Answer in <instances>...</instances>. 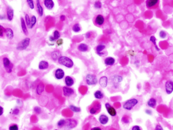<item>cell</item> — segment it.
I'll return each instance as SVG.
<instances>
[{"label": "cell", "instance_id": "cell-46", "mask_svg": "<svg viewBox=\"0 0 173 130\" xmlns=\"http://www.w3.org/2000/svg\"><path fill=\"white\" fill-rule=\"evenodd\" d=\"M19 110L18 108L14 109L12 111V114L14 115H18L19 114Z\"/></svg>", "mask_w": 173, "mask_h": 130}, {"label": "cell", "instance_id": "cell-21", "mask_svg": "<svg viewBox=\"0 0 173 130\" xmlns=\"http://www.w3.org/2000/svg\"><path fill=\"white\" fill-rule=\"evenodd\" d=\"M104 63L107 66H112L115 63V59L112 57H108L105 59Z\"/></svg>", "mask_w": 173, "mask_h": 130}, {"label": "cell", "instance_id": "cell-16", "mask_svg": "<svg viewBox=\"0 0 173 130\" xmlns=\"http://www.w3.org/2000/svg\"><path fill=\"white\" fill-rule=\"evenodd\" d=\"M44 5L49 10H51L54 7V3L53 0H44Z\"/></svg>", "mask_w": 173, "mask_h": 130}, {"label": "cell", "instance_id": "cell-41", "mask_svg": "<svg viewBox=\"0 0 173 130\" xmlns=\"http://www.w3.org/2000/svg\"><path fill=\"white\" fill-rule=\"evenodd\" d=\"M159 36H160L161 38L165 39V38H166V37L167 36V34L166 32H165L164 31H160V32L159 33Z\"/></svg>", "mask_w": 173, "mask_h": 130}, {"label": "cell", "instance_id": "cell-45", "mask_svg": "<svg viewBox=\"0 0 173 130\" xmlns=\"http://www.w3.org/2000/svg\"><path fill=\"white\" fill-rule=\"evenodd\" d=\"M64 43V40L62 39H59L56 41V44L58 46H60L62 45Z\"/></svg>", "mask_w": 173, "mask_h": 130}, {"label": "cell", "instance_id": "cell-15", "mask_svg": "<svg viewBox=\"0 0 173 130\" xmlns=\"http://www.w3.org/2000/svg\"><path fill=\"white\" fill-rule=\"evenodd\" d=\"M98 83H99V84L100 86V87H102V88L107 87V86L108 85V78L106 76H104V77H101L99 79Z\"/></svg>", "mask_w": 173, "mask_h": 130}, {"label": "cell", "instance_id": "cell-8", "mask_svg": "<svg viewBox=\"0 0 173 130\" xmlns=\"http://www.w3.org/2000/svg\"><path fill=\"white\" fill-rule=\"evenodd\" d=\"M105 107L108 113L111 117H115L117 114V111L115 108L112 106L109 103L105 104Z\"/></svg>", "mask_w": 173, "mask_h": 130}, {"label": "cell", "instance_id": "cell-37", "mask_svg": "<svg viewBox=\"0 0 173 130\" xmlns=\"http://www.w3.org/2000/svg\"><path fill=\"white\" fill-rule=\"evenodd\" d=\"M66 121L64 119H62L58 122L57 125V126H58L59 128H63V127L66 126Z\"/></svg>", "mask_w": 173, "mask_h": 130}, {"label": "cell", "instance_id": "cell-4", "mask_svg": "<svg viewBox=\"0 0 173 130\" xmlns=\"http://www.w3.org/2000/svg\"><path fill=\"white\" fill-rule=\"evenodd\" d=\"M85 81L86 84L89 86L95 85L97 83V79L94 75L88 74L85 77Z\"/></svg>", "mask_w": 173, "mask_h": 130}, {"label": "cell", "instance_id": "cell-55", "mask_svg": "<svg viewBox=\"0 0 173 130\" xmlns=\"http://www.w3.org/2000/svg\"><path fill=\"white\" fill-rule=\"evenodd\" d=\"M59 1H61V0H59Z\"/></svg>", "mask_w": 173, "mask_h": 130}, {"label": "cell", "instance_id": "cell-23", "mask_svg": "<svg viewBox=\"0 0 173 130\" xmlns=\"http://www.w3.org/2000/svg\"><path fill=\"white\" fill-rule=\"evenodd\" d=\"M100 108H101V105L99 103L97 102L96 104L94 107H91L89 109V112L91 114H95L97 112V110L100 109Z\"/></svg>", "mask_w": 173, "mask_h": 130}, {"label": "cell", "instance_id": "cell-39", "mask_svg": "<svg viewBox=\"0 0 173 130\" xmlns=\"http://www.w3.org/2000/svg\"><path fill=\"white\" fill-rule=\"evenodd\" d=\"M53 37L54 38V39H55V40H57L60 39V38L61 37V35L60 32L58 31H55L53 33Z\"/></svg>", "mask_w": 173, "mask_h": 130}, {"label": "cell", "instance_id": "cell-47", "mask_svg": "<svg viewBox=\"0 0 173 130\" xmlns=\"http://www.w3.org/2000/svg\"><path fill=\"white\" fill-rule=\"evenodd\" d=\"M132 130H141V128H140V126L138 125H135L132 128Z\"/></svg>", "mask_w": 173, "mask_h": 130}, {"label": "cell", "instance_id": "cell-13", "mask_svg": "<svg viewBox=\"0 0 173 130\" xmlns=\"http://www.w3.org/2000/svg\"><path fill=\"white\" fill-rule=\"evenodd\" d=\"M7 19L11 21L13 19L14 17V10L10 6H8L7 8Z\"/></svg>", "mask_w": 173, "mask_h": 130}, {"label": "cell", "instance_id": "cell-50", "mask_svg": "<svg viewBox=\"0 0 173 130\" xmlns=\"http://www.w3.org/2000/svg\"><path fill=\"white\" fill-rule=\"evenodd\" d=\"M91 35V33L90 32H88L85 35V37L86 38H87V39H89L90 38Z\"/></svg>", "mask_w": 173, "mask_h": 130}, {"label": "cell", "instance_id": "cell-2", "mask_svg": "<svg viewBox=\"0 0 173 130\" xmlns=\"http://www.w3.org/2000/svg\"><path fill=\"white\" fill-rule=\"evenodd\" d=\"M58 62L67 68H72L74 66V62L72 61L70 58L65 56H61L58 59Z\"/></svg>", "mask_w": 173, "mask_h": 130}, {"label": "cell", "instance_id": "cell-34", "mask_svg": "<svg viewBox=\"0 0 173 130\" xmlns=\"http://www.w3.org/2000/svg\"><path fill=\"white\" fill-rule=\"evenodd\" d=\"M69 107L72 111H73L74 112H79L81 111V108L80 107L75 106L73 105H70Z\"/></svg>", "mask_w": 173, "mask_h": 130}, {"label": "cell", "instance_id": "cell-31", "mask_svg": "<svg viewBox=\"0 0 173 130\" xmlns=\"http://www.w3.org/2000/svg\"><path fill=\"white\" fill-rule=\"evenodd\" d=\"M94 96L96 99H101L104 98V94L102 91H100L99 90L96 91L94 94Z\"/></svg>", "mask_w": 173, "mask_h": 130}, {"label": "cell", "instance_id": "cell-28", "mask_svg": "<svg viewBox=\"0 0 173 130\" xmlns=\"http://www.w3.org/2000/svg\"><path fill=\"white\" fill-rule=\"evenodd\" d=\"M60 56H61L60 52L59 51H54L51 54V58L54 61H56L57 59H59Z\"/></svg>", "mask_w": 173, "mask_h": 130}, {"label": "cell", "instance_id": "cell-12", "mask_svg": "<svg viewBox=\"0 0 173 130\" xmlns=\"http://www.w3.org/2000/svg\"><path fill=\"white\" fill-rule=\"evenodd\" d=\"M95 21V23L98 25V26H102V25H103V24L105 22V18L104 17V16L102 15H97L95 18L94 20Z\"/></svg>", "mask_w": 173, "mask_h": 130}, {"label": "cell", "instance_id": "cell-56", "mask_svg": "<svg viewBox=\"0 0 173 130\" xmlns=\"http://www.w3.org/2000/svg\"><path fill=\"white\" fill-rule=\"evenodd\" d=\"M10 1H13V0H10Z\"/></svg>", "mask_w": 173, "mask_h": 130}, {"label": "cell", "instance_id": "cell-5", "mask_svg": "<svg viewBox=\"0 0 173 130\" xmlns=\"http://www.w3.org/2000/svg\"><path fill=\"white\" fill-rule=\"evenodd\" d=\"M3 63L4 67L8 73H11L12 71L13 64L10 62V60L7 57L3 59Z\"/></svg>", "mask_w": 173, "mask_h": 130}, {"label": "cell", "instance_id": "cell-44", "mask_svg": "<svg viewBox=\"0 0 173 130\" xmlns=\"http://www.w3.org/2000/svg\"><path fill=\"white\" fill-rule=\"evenodd\" d=\"M34 110L37 114H40L41 113V111H42L41 108L38 106L35 107L34 108Z\"/></svg>", "mask_w": 173, "mask_h": 130}, {"label": "cell", "instance_id": "cell-3", "mask_svg": "<svg viewBox=\"0 0 173 130\" xmlns=\"http://www.w3.org/2000/svg\"><path fill=\"white\" fill-rule=\"evenodd\" d=\"M30 41L31 40L29 38H26L23 39L18 43L16 47V49L17 50L19 51H23L26 49L30 45Z\"/></svg>", "mask_w": 173, "mask_h": 130}, {"label": "cell", "instance_id": "cell-35", "mask_svg": "<svg viewBox=\"0 0 173 130\" xmlns=\"http://www.w3.org/2000/svg\"><path fill=\"white\" fill-rule=\"evenodd\" d=\"M26 2L31 9L33 10L35 8V4L33 0H26Z\"/></svg>", "mask_w": 173, "mask_h": 130}, {"label": "cell", "instance_id": "cell-26", "mask_svg": "<svg viewBox=\"0 0 173 130\" xmlns=\"http://www.w3.org/2000/svg\"><path fill=\"white\" fill-rule=\"evenodd\" d=\"M49 67V63L46 61H41L39 64V69L40 70H45Z\"/></svg>", "mask_w": 173, "mask_h": 130}, {"label": "cell", "instance_id": "cell-42", "mask_svg": "<svg viewBox=\"0 0 173 130\" xmlns=\"http://www.w3.org/2000/svg\"><path fill=\"white\" fill-rule=\"evenodd\" d=\"M5 28L2 25L0 26V37H3L4 35V33H5Z\"/></svg>", "mask_w": 173, "mask_h": 130}, {"label": "cell", "instance_id": "cell-52", "mask_svg": "<svg viewBox=\"0 0 173 130\" xmlns=\"http://www.w3.org/2000/svg\"><path fill=\"white\" fill-rule=\"evenodd\" d=\"M49 39V41L51 42H54L56 41L55 39H54V38L53 37V36H50Z\"/></svg>", "mask_w": 173, "mask_h": 130}, {"label": "cell", "instance_id": "cell-33", "mask_svg": "<svg viewBox=\"0 0 173 130\" xmlns=\"http://www.w3.org/2000/svg\"><path fill=\"white\" fill-rule=\"evenodd\" d=\"M72 30L75 33H79L81 31V28L80 26V24L79 23H76L75 24L73 27H72Z\"/></svg>", "mask_w": 173, "mask_h": 130}, {"label": "cell", "instance_id": "cell-22", "mask_svg": "<svg viewBox=\"0 0 173 130\" xmlns=\"http://www.w3.org/2000/svg\"><path fill=\"white\" fill-rule=\"evenodd\" d=\"M147 104L151 108H155L157 104V100L154 98H151L148 100Z\"/></svg>", "mask_w": 173, "mask_h": 130}, {"label": "cell", "instance_id": "cell-18", "mask_svg": "<svg viewBox=\"0 0 173 130\" xmlns=\"http://www.w3.org/2000/svg\"><path fill=\"white\" fill-rule=\"evenodd\" d=\"M36 6L39 15L40 17H42L43 15V11H44V10H43V8L40 4V0H36Z\"/></svg>", "mask_w": 173, "mask_h": 130}, {"label": "cell", "instance_id": "cell-10", "mask_svg": "<svg viewBox=\"0 0 173 130\" xmlns=\"http://www.w3.org/2000/svg\"><path fill=\"white\" fill-rule=\"evenodd\" d=\"M64 95L66 97H70L73 95L74 93V91L72 88H69V87H64L63 88Z\"/></svg>", "mask_w": 173, "mask_h": 130}, {"label": "cell", "instance_id": "cell-32", "mask_svg": "<svg viewBox=\"0 0 173 130\" xmlns=\"http://www.w3.org/2000/svg\"><path fill=\"white\" fill-rule=\"evenodd\" d=\"M36 23H37V18L35 15H33L31 18V24H30V26L28 28H29L30 29H32L35 26Z\"/></svg>", "mask_w": 173, "mask_h": 130}, {"label": "cell", "instance_id": "cell-38", "mask_svg": "<svg viewBox=\"0 0 173 130\" xmlns=\"http://www.w3.org/2000/svg\"><path fill=\"white\" fill-rule=\"evenodd\" d=\"M102 4L100 1H96L94 3V7L96 9H99L102 8Z\"/></svg>", "mask_w": 173, "mask_h": 130}, {"label": "cell", "instance_id": "cell-19", "mask_svg": "<svg viewBox=\"0 0 173 130\" xmlns=\"http://www.w3.org/2000/svg\"><path fill=\"white\" fill-rule=\"evenodd\" d=\"M5 34L7 38L10 40H11L14 37V32L10 28H6L5 30Z\"/></svg>", "mask_w": 173, "mask_h": 130}, {"label": "cell", "instance_id": "cell-49", "mask_svg": "<svg viewBox=\"0 0 173 130\" xmlns=\"http://www.w3.org/2000/svg\"><path fill=\"white\" fill-rule=\"evenodd\" d=\"M145 112L147 114L149 115H151L152 114V111L150 109H146Z\"/></svg>", "mask_w": 173, "mask_h": 130}, {"label": "cell", "instance_id": "cell-48", "mask_svg": "<svg viewBox=\"0 0 173 130\" xmlns=\"http://www.w3.org/2000/svg\"><path fill=\"white\" fill-rule=\"evenodd\" d=\"M155 130H163L164 129L161 126V125H157L155 127Z\"/></svg>", "mask_w": 173, "mask_h": 130}, {"label": "cell", "instance_id": "cell-17", "mask_svg": "<svg viewBox=\"0 0 173 130\" xmlns=\"http://www.w3.org/2000/svg\"><path fill=\"white\" fill-rule=\"evenodd\" d=\"M98 121L100 124H102L103 125H105L109 122V118L108 116H107L106 115L102 114L99 116Z\"/></svg>", "mask_w": 173, "mask_h": 130}, {"label": "cell", "instance_id": "cell-6", "mask_svg": "<svg viewBox=\"0 0 173 130\" xmlns=\"http://www.w3.org/2000/svg\"><path fill=\"white\" fill-rule=\"evenodd\" d=\"M165 90L167 94L170 95L173 92V81H167L165 84Z\"/></svg>", "mask_w": 173, "mask_h": 130}, {"label": "cell", "instance_id": "cell-29", "mask_svg": "<svg viewBox=\"0 0 173 130\" xmlns=\"http://www.w3.org/2000/svg\"><path fill=\"white\" fill-rule=\"evenodd\" d=\"M78 49L80 52H85L88 50V47L86 44H84V43H81V44H79L78 46Z\"/></svg>", "mask_w": 173, "mask_h": 130}, {"label": "cell", "instance_id": "cell-11", "mask_svg": "<svg viewBox=\"0 0 173 130\" xmlns=\"http://www.w3.org/2000/svg\"><path fill=\"white\" fill-rule=\"evenodd\" d=\"M54 75L56 79L61 80L63 79L65 76V72L62 69L58 68L55 70Z\"/></svg>", "mask_w": 173, "mask_h": 130}, {"label": "cell", "instance_id": "cell-30", "mask_svg": "<svg viewBox=\"0 0 173 130\" xmlns=\"http://www.w3.org/2000/svg\"><path fill=\"white\" fill-rule=\"evenodd\" d=\"M150 41L152 43V44L154 45V47H155V49L156 51H160V49L158 47V46H157L156 44V39L155 38V37L153 36H152L150 37Z\"/></svg>", "mask_w": 173, "mask_h": 130}, {"label": "cell", "instance_id": "cell-1", "mask_svg": "<svg viewBox=\"0 0 173 130\" xmlns=\"http://www.w3.org/2000/svg\"><path fill=\"white\" fill-rule=\"evenodd\" d=\"M139 103V100L137 98H132L127 100L123 104L124 109L128 111L132 110Z\"/></svg>", "mask_w": 173, "mask_h": 130}, {"label": "cell", "instance_id": "cell-27", "mask_svg": "<svg viewBox=\"0 0 173 130\" xmlns=\"http://www.w3.org/2000/svg\"><path fill=\"white\" fill-rule=\"evenodd\" d=\"M65 84L68 87H71L74 84V81L73 79L70 76H67L65 78Z\"/></svg>", "mask_w": 173, "mask_h": 130}, {"label": "cell", "instance_id": "cell-7", "mask_svg": "<svg viewBox=\"0 0 173 130\" xmlns=\"http://www.w3.org/2000/svg\"><path fill=\"white\" fill-rule=\"evenodd\" d=\"M123 77L119 75H114L111 78V82L113 83V85L115 88H117L116 86L119 85V84L121 83L123 81Z\"/></svg>", "mask_w": 173, "mask_h": 130}, {"label": "cell", "instance_id": "cell-51", "mask_svg": "<svg viewBox=\"0 0 173 130\" xmlns=\"http://www.w3.org/2000/svg\"><path fill=\"white\" fill-rule=\"evenodd\" d=\"M66 19V16L64 15H62L60 16V20L62 21H64Z\"/></svg>", "mask_w": 173, "mask_h": 130}, {"label": "cell", "instance_id": "cell-53", "mask_svg": "<svg viewBox=\"0 0 173 130\" xmlns=\"http://www.w3.org/2000/svg\"><path fill=\"white\" fill-rule=\"evenodd\" d=\"M91 130H101V129L99 127H94L91 129Z\"/></svg>", "mask_w": 173, "mask_h": 130}, {"label": "cell", "instance_id": "cell-43", "mask_svg": "<svg viewBox=\"0 0 173 130\" xmlns=\"http://www.w3.org/2000/svg\"><path fill=\"white\" fill-rule=\"evenodd\" d=\"M9 130H18V127L17 125H13L9 127Z\"/></svg>", "mask_w": 173, "mask_h": 130}, {"label": "cell", "instance_id": "cell-24", "mask_svg": "<svg viewBox=\"0 0 173 130\" xmlns=\"http://www.w3.org/2000/svg\"><path fill=\"white\" fill-rule=\"evenodd\" d=\"M106 48V46L104 45H99L96 48V51L97 54L99 55L102 56L104 54V53H103L102 51Z\"/></svg>", "mask_w": 173, "mask_h": 130}, {"label": "cell", "instance_id": "cell-9", "mask_svg": "<svg viewBox=\"0 0 173 130\" xmlns=\"http://www.w3.org/2000/svg\"><path fill=\"white\" fill-rule=\"evenodd\" d=\"M77 125V122L74 119H67L66 120V127L68 129L75 128Z\"/></svg>", "mask_w": 173, "mask_h": 130}, {"label": "cell", "instance_id": "cell-20", "mask_svg": "<svg viewBox=\"0 0 173 130\" xmlns=\"http://www.w3.org/2000/svg\"><path fill=\"white\" fill-rule=\"evenodd\" d=\"M45 89V86L43 83H40L38 84L36 89V93L38 95H40L44 92Z\"/></svg>", "mask_w": 173, "mask_h": 130}, {"label": "cell", "instance_id": "cell-40", "mask_svg": "<svg viewBox=\"0 0 173 130\" xmlns=\"http://www.w3.org/2000/svg\"><path fill=\"white\" fill-rule=\"evenodd\" d=\"M121 121L124 123V124H128L129 122V118L128 117V116L127 115H124L122 118Z\"/></svg>", "mask_w": 173, "mask_h": 130}, {"label": "cell", "instance_id": "cell-25", "mask_svg": "<svg viewBox=\"0 0 173 130\" xmlns=\"http://www.w3.org/2000/svg\"><path fill=\"white\" fill-rule=\"evenodd\" d=\"M159 1V0H146V6L148 8L155 6Z\"/></svg>", "mask_w": 173, "mask_h": 130}, {"label": "cell", "instance_id": "cell-54", "mask_svg": "<svg viewBox=\"0 0 173 130\" xmlns=\"http://www.w3.org/2000/svg\"><path fill=\"white\" fill-rule=\"evenodd\" d=\"M1 114H0V115H1H1H2V114H3V111H4V108L2 107V106H1Z\"/></svg>", "mask_w": 173, "mask_h": 130}, {"label": "cell", "instance_id": "cell-36", "mask_svg": "<svg viewBox=\"0 0 173 130\" xmlns=\"http://www.w3.org/2000/svg\"><path fill=\"white\" fill-rule=\"evenodd\" d=\"M25 21L27 26L29 27L31 24V18L30 17V16L28 15V14H26L25 15Z\"/></svg>", "mask_w": 173, "mask_h": 130}, {"label": "cell", "instance_id": "cell-14", "mask_svg": "<svg viewBox=\"0 0 173 130\" xmlns=\"http://www.w3.org/2000/svg\"><path fill=\"white\" fill-rule=\"evenodd\" d=\"M20 24H21L22 31L23 33V34L25 36H27L28 35V32L27 26H26L27 25L26 24L25 21L24 20V19H23V17H21L20 18Z\"/></svg>", "mask_w": 173, "mask_h": 130}]
</instances>
